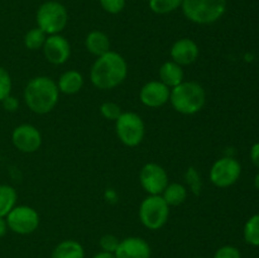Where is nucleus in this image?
Listing matches in <instances>:
<instances>
[{
	"instance_id": "nucleus-1",
	"label": "nucleus",
	"mask_w": 259,
	"mask_h": 258,
	"mask_svg": "<svg viewBox=\"0 0 259 258\" xmlns=\"http://www.w3.org/2000/svg\"><path fill=\"white\" fill-rule=\"evenodd\" d=\"M128 76V63L125 58L115 51L96 57L90 70L91 83L100 90H111L124 82Z\"/></svg>"
},
{
	"instance_id": "nucleus-2",
	"label": "nucleus",
	"mask_w": 259,
	"mask_h": 258,
	"mask_svg": "<svg viewBox=\"0 0 259 258\" xmlns=\"http://www.w3.org/2000/svg\"><path fill=\"white\" fill-rule=\"evenodd\" d=\"M25 105L35 114H47L56 108L60 99L57 82L48 76H37L28 81L23 93Z\"/></svg>"
},
{
	"instance_id": "nucleus-3",
	"label": "nucleus",
	"mask_w": 259,
	"mask_h": 258,
	"mask_svg": "<svg viewBox=\"0 0 259 258\" xmlns=\"http://www.w3.org/2000/svg\"><path fill=\"white\" fill-rule=\"evenodd\" d=\"M169 103L177 113L194 115L205 106L206 93L196 81H182L180 85L171 89Z\"/></svg>"
},
{
	"instance_id": "nucleus-4",
	"label": "nucleus",
	"mask_w": 259,
	"mask_h": 258,
	"mask_svg": "<svg viewBox=\"0 0 259 258\" xmlns=\"http://www.w3.org/2000/svg\"><path fill=\"white\" fill-rule=\"evenodd\" d=\"M182 13L195 24H212L224 15L227 0H182Z\"/></svg>"
},
{
	"instance_id": "nucleus-5",
	"label": "nucleus",
	"mask_w": 259,
	"mask_h": 258,
	"mask_svg": "<svg viewBox=\"0 0 259 258\" xmlns=\"http://www.w3.org/2000/svg\"><path fill=\"white\" fill-rule=\"evenodd\" d=\"M35 20L38 28L47 35L60 34L68 23L67 9L61 3L50 0L38 8Z\"/></svg>"
},
{
	"instance_id": "nucleus-6",
	"label": "nucleus",
	"mask_w": 259,
	"mask_h": 258,
	"mask_svg": "<svg viewBox=\"0 0 259 258\" xmlns=\"http://www.w3.org/2000/svg\"><path fill=\"white\" fill-rule=\"evenodd\" d=\"M169 218V206L162 195H148L139 206V220L149 230L164 227Z\"/></svg>"
},
{
	"instance_id": "nucleus-7",
	"label": "nucleus",
	"mask_w": 259,
	"mask_h": 258,
	"mask_svg": "<svg viewBox=\"0 0 259 258\" xmlns=\"http://www.w3.org/2000/svg\"><path fill=\"white\" fill-rule=\"evenodd\" d=\"M115 132L119 141L126 147H137L146 134V125L141 115L133 111H123L115 120Z\"/></svg>"
},
{
	"instance_id": "nucleus-8",
	"label": "nucleus",
	"mask_w": 259,
	"mask_h": 258,
	"mask_svg": "<svg viewBox=\"0 0 259 258\" xmlns=\"http://www.w3.org/2000/svg\"><path fill=\"white\" fill-rule=\"evenodd\" d=\"M5 219L9 230L20 235L32 234L39 227V214L28 205H15Z\"/></svg>"
},
{
	"instance_id": "nucleus-9",
	"label": "nucleus",
	"mask_w": 259,
	"mask_h": 258,
	"mask_svg": "<svg viewBox=\"0 0 259 258\" xmlns=\"http://www.w3.org/2000/svg\"><path fill=\"white\" fill-rule=\"evenodd\" d=\"M242 174V166L233 157H223L214 162L210 168V181L220 189H225L239 180Z\"/></svg>"
},
{
	"instance_id": "nucleus-10",
	"label": "nucleus",
	"mask_w": 259,
	"mask_h": 258,
	"mask_svg": "<svg viewBox=\"0 0 259 258\" xmlns=\"http://www.w3.org/2000/svg\"><path fill=\"white\" fill-rule=\"evenodd\" d=\"M139 182L148 195H162L169 184L166 169L154 162H149L142 167L139 172Z\"/></svg>"
},
{
	"instance_id": "nucleus-11",
	"label": "nucleus",
	"mask_w": 259,
	"mask_h": 258,
	"mask_svg": "<svg viewBox=\"0 0 259 258\" xmlns=\"http://www.w3.org/2000/svg\"><path fill=\"white\" fill-rule=\"evenodd\" d=\"M12 142L18 151L34 153L42 146V134L32 124H20L13 131Z\"/></svg>"
},
{
	"instance_id": "nucleus-12",
	"label": "nucleus",
	"mask_w": 259,
	"mask_h": 258,
	"mask_svg": "<svg viewBox=\"0 0 259 258\" xmlns=\"http://www.w3.org/2000/svg\"><path fill=\"white\" fill-rule=\"evenodd\" d=\"M171 89L159 80L149 81L142 86L139 91V100L147 108H161L169 101Z\"/></svg>"
},
{
	"instance_id": "nucleus-13",
	"label": "nucleus",
	"mask_w": 259,
	"mask_h": 258,
	"mask_svg": "<svg viewBox=\"0 0 259 258\" xmlns=\"http://www.w3.org/2000/svg\"><path fill=\"white\" fill-rule=\"evenodd\" d=\"M42 50L46 60L52 65H63L71 56L70 42L61 34L47 35Z\"/></svg>"
},
{
	"instance_id": "nucleus-14",
	"label": "nucleus",
	"mask_w": 259,
	"mask_h": 258,
	"mask_svg": "<svg viewBox=\"0 0 259 258\" xmlns=\"http://www.w3.org/2000/svg\"><path fill=\"white\" fill-rule=\"evenodd\" d=\"M169 55L174 62L179 63L180 66H187L199 58L200 48L195 40L190 38H180L172 45Z\"/></svg>"
},
{
	"instance_id": "nucleus-15",
	"label": "nucleus",
	"mask_w": 259,
	"mask_h": 258,
	"mask_svg": "<svg viewBox=\"0 0 259 258\" xmlns=\"http://www.w3.org/2000/svg\"><path fill=\"white\" fill-rule=\"evenodd\" d=\"M151 247L139 237H129L119 242L114 252L115 258H151Z\"/></svg>"
},
{
	"instance_id": "nucleus-16",
	"label": "nucleus",
	"mask_w": 259,
	"mask_h": 258,
	"mask_svg": "<svg viewBox=\"0 0 259 258\" xmlns=\"http://www.w3.org/2000/svg\"><path fill=\"white\" fill-rule=\"evenodd\" d=\"M58 90L65 95H75L82 89L83 76L76 70H67L58 78Z\"/></svg>"
},
{
	"instance_id": "nucleus-17",
	"label": "nucleus",
	"mask_w": 259,
	"mask_h": 258,
	"mask_svg": "<svg viewBox=\"0 0 259 258\" xmlns=\"http://www.w3.org/2000/svg\"><path fill=\"white\" fill-rule=\"evenodd\" d=\"M85 47L91 55L100 57L110 51V39L101 30H91L85 38Z\"/></svg>"
},
{
	"instance_id": "nucleus-18",
	"label": "nucleus",
	"mask_w": 259,
	"mask_h": 258,
	"mask_svg": "<svg viewBox=\"0 0 259 258\" xmlns=\"http://www.w3.org/2000/svg\"><path fill=\"white\" fill-rule=\"evenodd\" d=\"M184 77L185 73L184 70H182V66L174 62L172 60L166 61V62L159 67V81L163 82L166 86H168L169 89L180 85L182 81H185Z\"/></svg>"
},
{
	"instance_id": "nucleus-19",
	"label": "nucleus",
	"mask_w": 259,
	"mask_h": 258,
	"mask_svg": "<svg viewBox=\"0 0 259 258\" xmlns=\"http://www.w3.org/2000/svg\"><path fill=\"white\" fill-rule=\"evenodd\" d=\"M51 258H85V250L78 242L67 239L56 245Z\"/></svg>"
},
{
	"instance_id": "nucleus-20",
	"label": "nucleus",
	"mask_w": 259,
	"mask_h": 258,
	"mask_svg": "<svg viewBox=\"0 0 259 258\" xmlns=\"http://www.w3.org/2000/svg\"><path fill=\"white\" fill-rule=\"evenodd\" d=\"M187 195L189 192H187L186 186L180 182H171L162 192V197L168 204V206H179L184 204L187 199Z\"/></svg>"
},
{
	"instance_id": "nucleus-21",
	"label": "nucleus",
	"mask_w": 259,
	"mask_h": 258,
	"mask_svg": "<svg viewBox=\"0 0 259 258\" xmlns=\"http://www.w3.org/2000/svg\"><path fill=\"white\" fill-rule=\"evenodd\" d=\"M17 191L10 185H0V217L5 218L17 205Z\"/></svg>"
},
{
	"instance_id": "nucleus-22",
	"label": "nucleus",
	"mask_w": 259,
	"mask_h": 258,
	"mask_svg": "<svg viewBox=\"0 0 259 258\" xmlns=\"http://www.w3.org/2000/svg\"><path fill=\"white\" fill-rule=\"evenodd\" d=\"M46 39H47V34L37 27L32 28V29H29L25 33L23 42H24L25 48H28L29 51H37L42 50Z\"/></svg>"
},
{
	"instance_id": "nucleus-23",
	"label": "nucleus",
	"mask_w": 259,
	"mask_h": 258,
	"mask_svg": "<svg viewBox=\"0 0 259 258\" xmlns=\"http://www.w3.org/2000/svg\"><path fill=\"white\" fill-rule=\"evenodd\" d=\"M244 240L253 247H259V214L253 215L247 220L243 230Z\"/></svg>"
},
{
	"instance_id": "nucleus-24",
	"label": "nucleus",
	"mask_w": 259,
	"mask_h": 258,
	"mask_svg": "<svg viewBox=\"0 0 259 258\" xmlns=\"http://www.w3.org/2000/svg\"><path fill=\"white\" fill-rule=\"evenodd\" d=\"M149 9L156 14H169L181 8L182 0H149Z\"/></svg>"
},
{
	"instance_id": "nucleus-25",
	"label": "nucleus",
	"mask_w": 259,
	"mask_h": 258,
	"mask_svg": "<svg viewBox=\"0 0 259 258\" xmlns=\"http://www.w3.org/2000/svg\"><path fill=\"white\" fill-rule=\"evenodd\" d=\"M123 113L121 111V108L119 104L114 103V101H105L100 105V114L108 120H114L120 116V114Z\"/></svg>"
},
{
	"instance_id": "nucleus-26",
	"label": "nucleus",
	"mask_w": 259,
	"mask_h": 258,
	"mask_svg": "<svg viewBox=\"0 0 259 258\" xmlns=\"http://www.w3.org/2000/svg\"><path fill=\"white\" fill-rule=\"evenodd\" d=\"M12 77L4 67L0 66V103L12 93Z\"/></svg>"
},
{
	"instance_id": "nucleus-27",
	"label": "nucleus",
	"mask_w": 259,
	"mask_h": 258,
	"mask_svg": "<svg viewBox=\"0 0 259 258\" xmlns=\"http://www.w3.org/2000/svg\"><path fill=\"white\" fill-rule=\"evenodd\" d=\"M101 8L109 14H119L125 8V0H99Z\"/></svg>"
},
{
	"instance_id": "nucleus-28",
	"label": "nucleus",
	"mask_w": 259,
	"mask_h": 258,
	"mask_svg": "<svg viewBox=\"0 0 259 258\" xmlns=\"http://www.w3.org/2000/svg\"><path fill=\"white\" fill-rule=\"evenodd\" d=\"M119 242H120V240H119L115 235L105 234L100 238L99 244H100L101 250H104V252L114 253L116 250V248H118Z\"/></svg>"
},
{
	"instance_id": "nucleus-29",
	"label": "nucleus",
	"mask_w": 259,
	"mask_h": 258,
	"mask_svg": "<svg viewBox=\"0 0 259 258\" xmlns=\"http://www.w3.org/2000/svg\"><path fill=\"white\" fill-rule=\"evenodd\" d=\"M214 258H242V253L234 245H223L215 252Z\"/></svg>"
},
{
	"instance_id": "nucleus-30",
	"label": "nucleus",
	"mask_w": 259,
	"mask_h": 258,
	"mask_svg": "<svg viewBox=\"0 0 259 258\" xmlns=\"http://www.w3.org/2000/svg\"><path fill=\"white\" fill-rule=\"evenodd\" d=\"M186 180L187 184L190 185V187H191V190L195 194L197 195L201 192V181H200V176L196 172V169L192 168V167L189 168V171L186 174Z\"/></svg>"
},
{
	"instance_id": "nucleus-31",
	"label": "nucleus",
	"mask_w": 259,
	"mask_h": 258,
	"mask_svg": "<svg viewBox=\"0 0 259 258\" xmlns=\"http://www.w3.org/2000/svg\"><path fill=\"white\" fill-rule=\"evenodd\" d=\"M2 103H3V106L5 108V110L8 111H15L18 109V106H19V103H18L17 99L12 95H9L7 99H4Z\"/></svg>"
},
{
	"instance_id": "nucleus-32",
	"label": "nucleus",
	"mask_w": 259,
	"mask_h": 258,
	"mask_svg": "<svg viewBox=\"0 0 259 258\" xmlns=\"http://www.w3.org/2000/svg\"><path fill=\"white\" fill-rule=\"evenodd\" d=\"M250 159H252L253 164L259 168V142L253 144L252 148H250Z\"/></svg>"
},
{
	"instance_id": "nucleus-33",
	"label": "nucleus",
	"mask_w": 259,
	"mask_h": 258,
	"mask_svg": "<svg viewBox=\"0 0 259 258\" xmlns=\"http://www.w3.org/2000/svg\"><path fill=\"white\" fill-rule=\"evenodd\" d=\"M8 229H9V228H8L7 219L3 217H0V238H3L5 234H7Z\"/></svg>"
},
{
	"instance_id": "nucleus-34",
	"label": "nucleus",
	"mask_w": 259,
	"mask_h": 258,
	"mask_svg": "<svg viewBox=\"0 0 259 258\" xmlns=\"http://www.w3.org/2000/svg\"><path fill=\"white\" fill-rule=\"evenodd\" d=\"M93 258H115V254H114V253L104 252V250H101V252L96 253Z\"/></svg>"
},
{
	"instance_id": "nucleus-35",
	"label": "nucleus",
	"mask_w": 259,
	"mask_h": 258,
	"mask_svg": "<svg viewBox=\"0 0 259 258\" xmlns=\"http://www.w3.org/2000/svg\"><path fill=\"white\" fill-rule=\"evenodd\" d=\"M254 186L255 189L259 190V174H257V176L254 177Z\"/></svg>"
}]
</instances>
